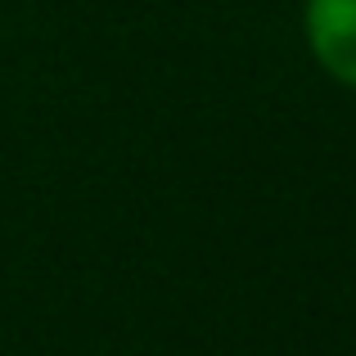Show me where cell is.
Here are the masks:
<instances>
[{"instance_id":"obj_1","label":"cell","mask_w":356,"mask_h":356,"mask_svg":"<svg viewBox=\"0 0 356 356\" xmlns=\"http://www.w3.org/2000/svg\"><path fill=\"white\" fill-rule=\"evenodd\" d=\"M307 41L330 77L356 86V0H307Z\"/></svg>"}]
</instances>
